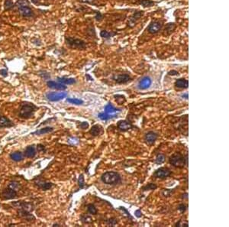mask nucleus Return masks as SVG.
Wrapping results in <instances>:
<instances>
[{
    "label": "nucleus",
    "instance_id": "nucleus-27",
    "mask_svg": "<svg viewBox=\"0 0 229 227\" xmlns=\"http://www.w3.org/2000/svg\"><path fill=\"white\" fill-rule=\"evenodd\" d=\"M140 4L142 6H145V7H150L154 4V2H153L151 0H141Z\"/></svg>",
    "mask_w": 229,
    "mask_h": 227
},
{
    "label": "nucleus",
    "instance_id": "nucleus-9",
    "mask_svg": "<svg viewBox=\"0 0 229 227\" xmlns=\"http://www.w3.org/2000/svg\"><path fill=\"white\" fill-rule=\"evenodd\" d=\"M157 139V134L154 132H148L145 135V140L147 144H153Z\"/></svg>",
    "mask_w": 229,
    "mask_h": 227
},
{
    "label": "nucleus",
    "instance_id": "nucleus-40",
    "mask_svg": "<svg viewBox=\"0 0 229 227\" xmlns=\"http://www.w3.org/2000/svg\"><path fill=\"white\" fill-rule=\"evenodd\" d=\"M119 209H122V210H123V211H125V213H126V214H127L128 216L129 217H131V215L129 214L128 211L127 209H125V207H123V206H120V207H119Z\"/></svg>",
    "mask_w": 229,
    "mask_h": 227
},
{
    "label": "nucleus",
    "instance_id": "nucleus-32",
    "mask_svg": "<svg viewBox=\"0 0 229 227\" xmlns=\"http://www.w3.org/2000/svg\"><path fill=\"white\" fill-rule=\"evenodd\" d=\"M157 185L154 184H148L147 186H145L144 188H143V190H155L156 188H157Z\"/></svg>",
    "mask_w": 229,
    "mask_h": 227
},
{
    "label": "nucleus",
    "instance_id": "nucleus-35",
    "mask_svg": "<svg viewBox=\"0 0 229 227\" xmlns=\"http://www.w3.org/2000/svg\"><path fill=\"white\" fill-rule=\"evenodd\" d=\"M142 15H143V12H137V13H135L134 15H133L132 20H134V21L135 20L139 19Z\"/></svg>",
    "mask_w": 229,
    "mask_h": 227
},
{
    "label": "nucleus",
    "instance_id": "nucleus-43",
    "mask_svg": "<svg viewBox=\"0 0 229 227\" xmlns=\"http://www.w3.org/2000/svg\"><path fill=\"white\" fill-rule=\"evenodd\" d=\"M41 149H43V150L44 149V148L43 147V145H41V144H39V145H37V150H38V151H41Z\"/></svg>",
    "mask_w": 229,
    "mask_h": 227
},
{
    "label": "nucleus",
    "instance_id": "nucleus-6",
    "mask_svg": "<svg viewBox=\"0 0 229 227\" xmlns=\"http://www.w3.org/2000/svg\"><path fill=\"white\" fill-rule=\"evenodd\" d=\"M171 174H172V172L167 167H160L155 171L154 177L157 178L164 179V178H167L170 176Z\"/></svg>",
    "mask_w": 229,
    "mask_h": 227
},
{
    "label": "nucleus",
    "instance_id": "nucleus-34",
    "mask_svg": "<svg viewBox=\"0 0 229 227\" xmlns=\"http://www.w3.org/2000/svg\"><path fill=\"white\" fill-rule=\"evenodd\" d=\"M78 184H79V186L80 188H83V187H84V178H83V174H81V175L79 176V180H78Z\"/></svg>",
    "mask_w": 229,
    "mask_h": 227
},
{
    "label": "nucleus",
    "instance_id": "nucleus-22",
    "mask_svg": "<svg viewBox=\"0 0 229 227\" xmlns=\"http://www.w3.org/2000/svg\"><path fill=\"white\" fill-rule=\"evenodd\" d=\"M10 158L15 161H20L23 159V155L20 151H15L11 154Z\"/></svg>",
    "mask_w": 229,
    "mask_h": 227
},
{
    "label": "nucleus",
    "instance_id": "nucleus-23",
    "mask_svg": "<svg viewBox=\"0 0 229 227\" xmlns=\"http://www.w3.org/2000/svg\"><path fill=\"white\" fill-rule=\"evenodd\" d=\"M54 130V129L52 127H46V128H44V129H39V130H37L36 132H34V133H32L33 135H44V134L46 133H49V132H52Z\"/></svg>",
    "mask_w": 229,
    "mask_h": 227
},
{
    "label": "nucleus",
    "instance_id": "nucleus-4",
    "mask_svg": "<svg viewBox=\"0 0 229 227\" xmlns=\"http://www.w3.org/2000/svg\"><path fill=\"white\" fill-rule=\"evenodd\" d=\"M66 42L70 47L72 48H77V49H84L86 48V43L82 40L73 38H66Z\"/></svg>",
    "mask_w": 229,
    "mask_h": 227
},
{
    "label": "nucleus",
    "instance_id": "nucleus-18",
    "mask_svg": "<svg viewBox=\"0 0 229 227\" xmlns=\"http://www.w3.org/2000/svg\"><path fill=\"white\" fill-rule=\"evenodd\" d=\"M36 155L35 148L32 145V146L27 147L25 151V156L27 158H34Z\"/></svg>",
    "mask_w": 229,
    "mask_h": 227
},
{
    "label": "nucleus",
    "instance_id": "nucleus-42",
    "mask_svg": "<svg viewBox=\"0 0 229 227\" xmlns=\"http://www.w3.org/2000/svg\"><path fill=\"white\" fill-rule=\"evenodd\" d=\"M177 74H178V72L176 71H171L169 72V75L175 76V75H177Z\"/></svg>",
    "mask_w": 229,
    "mask_h": 227
},
{
    "label": "nucleus",
    "instance_id": "nucleus-3",
    "mask_svg": "<svg viewBox=\"0 0 229 227\" xmlns=\"http://www.w3.org/2000/svg\"><path fill=\"white\" fill-rule=\"evenodd\" d=\"M169 161L170 164L176 167H184L186 164H187V161H188L187 157L186 158H185V157L183 156L182 154L178 153V152L171 155Z\"/></svg>",
    "mask_w": 229,
    "mask_h": 227
},
{
    "label": "nucleus",
    "instance_id": "nucleus-31",
    "mask_svg": "<svg viewBox=\"0 0 229 227\" xmlns=\"http://www.w3.org/2000/svg\"><path fill=\"white\" fill-rule=\"evenodd\" d=\"M39 186H40V187H41L42 189H44V190H48V189L51 188L52 186H53V184L52 183H41V184H39Z\"/></svg>",
    "mask_w": 229,
    "mask_h": 227
},
{
    "label": "nucleus",
    "instance_id": "nucleus-5",
    "mask_svg": "<svg viewBox=\"0 0 229 227\" xmlns=\"http://www.w3.org/2000/svg\"><path fill=\"white\" fill-rule=\"evenodd\" d=\"M67 96L66 92H50L46 94V97L48 98V100L51 102H56L64 99Z\"/></svg>",
    "mask_w": 229,
    "mask_h": 227
},
{
    "label": "nucleus",
    "instance_id": "nucleus-37",
    "mask_svg": "<svg viewBox=\"0 0 229 227\" xmlns=\"http://www.w3.org/2000/svg\"><path fill=\"white\" fill-rule=\"evenodd\" d=\"M178 209L181 213H184V212L186 210V206L185 204H180V206H178Z\"/></svg>",
    "mask_w": 229,
    "mask_h": 227
},
{
    "label": "nucleus",
    "instance_id": "nucleus-8",
    "mask_svg": "<svg viewBox=\"0 0 229 227\" xmlns=\"http://www.w3.org/2000/svg\"><path fill=\"white\" fill-rule=\"evenodd\" d=\"M152 83V80L150 77H145L141 80L138 83V88L140 90H146V89L149 88Z\"/></svg>",
    "mask_w": 229,
    "mask_h": 227
},
{
    "label": "nucleus",
    "instance_id": "nucleus-44",
    "mask_svg": "<svg viewBox=\"0 0 229 227\" xmlns=\"http://www.w3.org/2000/svg\"><path fill=\"white\" fill-rule=\"evenodd\" d=\"M101 17H102V15H101L99 13H97V16L95 17L96 20H98V21H99V18H101Z\"/></svg>",
    "mask_w": 229,
    "mask_h": 227
},
{
    "label": "nucleus",
    "instance_id": "nucleus-1",
    "mask_svg": "<svg viewBox=\"0 0 229 227\" xmlns=\"http://www.w3.org/2000/svg\"><path fill=\"white\" fill-rule=\"evenodd\" d=\"M101 180L106 184L115 185L121 182V176L115 171H108L102 174Z\"/></svg>",
    "mask_w": 229,
    "mask_h": 227
},
{
    "label": "nucleus",
    "instance_id": "nucleus-46",
    "mask_svg": "<svg viewBox=\"0 0 229 227\" xmlns=\"http://www.w3.org/2000/svg\"><path fill=\"white\" fill-rule=\"evenodd\" d=\"M85 2H90V1H92V0H83Z\"/></svg>",
    "mask_w": 229,
    "mask_h": 227
},
{
    "label": "nucleus",
    "instance_id": "nucleus-45",
    "mask_svg": "<svg viewBox=\"0 0 229 227\" xmlns=\"http://www.w3.org/2000/svg\"><path fill=\"white\" fill-rule=\"evenodd\" d=\"M183 97H186V99H188V94H183V96H182Z\"/></svg>",
    "mask_w": 229,
    "mask_h": 227
},
{
    "label": "nucleus",
    "instance_id": "nucleus-38",
    "mask_svg": "<svg viewBox=\"0 0 229 227\" xmlns=\"http://www.w3.org/2000/svg\"><path fill=\"white\" fill-rule=\"evenodd\" d=\"M80 127H81L83 129H86L89 127V124L87 123V122H82V123L80 124Z\"/></svg>",
    "mask_w": 229,
    "mask_h": 227
},
{
    "label": "nucleus",
    "instance_id": "nucleus-7",
    "mask_svg": "<svg viewBox=\"0 0 229 227\" xmlns=\"http://www.w3.org/2000/svg\"><path fill=\"white\" fill-rule=\"evenodd\" d=\"M1 196L4 200H11L17 197V192L14 189L8 187L2 191Z\"/></svg>",
    "mask_w": 229,
    "mask_h": 227
},
{
    "label": "nucleus",
    "instance_id": "nucleus-41",
    "mask_svg": "<svg viewBox=\"0 0 229 227\" xmlns=\"http://www.w3.org/2000/svg\"><path fill=\"white\" fill-rule=\"evenodd\" d=\"M0 74L3 77H6L7 76V71H6V70H2L0 71Z\"/></svg>",
    "mask_w": 229,
    "mask_h": 227
},
{
    "label": "nucleus",
    "instance_id": "nucleus-28",
    "mask_svg": "<svg viewBox=\"0 0 229 227\" xmlns=\"http://www.w3.org/2000/svg\"><path fill=\"white\" fill-rule=\"evenodd\" d=\"M4 6H5V10H9V9L14 7V4L12 2V0H5Z\"/></svg>",
    "mask_w": 229,
    "mask_h": 227
},
{
    "label": "nucleus",
    "instance_id": "nucleus-26",
    "mask_svg": "<svg viewBox=\"0 0 229 227\" xmlns=\"http://www.w3.org/2000/svg\"><path fill=\"white\" fill-rule=\"evenodd\" d=\"M67 101L70 102L71 104H76V105H81L83 103V101L82 99L76 98H67Z\"/></svg>",
    "mask_w": 229,
    "mask_h": 227
},
{
    "label": "nucleus",
    "instance_id": "nucleus-30",
    "mask_svg": "<svg viewBox=\"0 0 229 227\" xmlns=\"http://www.w3.org/2000/svg\"><path fill=\"white\" fill-rule=\"evenodd\" d=\"M87 208H88V211L90 213L93 215L97 214V212L98 211H97L96 208L95 207V206H94L93 204H89L88 206H87Z\"/></svg>",
    "mask_w": 229,
    "mask_h": 227
},
{
    "label": "nucleus",
    "instance_id": "nucleus-36",
    "mask_svg": "<svg viewBox=\"0 0 229 227\" xmlns=\"http://www.w3.org/2000/svg\"><path fill=\"white\" fill-rule=\"evenodd\" d=\"M107 223L110 226H114L117 224V220L114 218L109 219L107 220Z\"/></svg>",
    "mask_w": 229,
    "mask_h": 227
},
{
    "label": "nucleus",
    "instance_id": "nucleus-29",
    "mask_svg": "<svg viewBox=\"0 0 229 227\" xmlns=\"http://www.w3.org/2000/svg\"><path fill=\"white\" fill-rule=\"evenodd\" d=\"M29 5L28 0H18L17 3H16V6H18V8L23 7V6H27Z\"/></svg>",
    "mask_w": 229,
    "mask_h": 227
},
{
    "label": "nucleus",
    "instance_id": "nucleus-21",
    "mask_svg": "<svg viewBox=\"0 0 229 227\" xmlns=\"http://www.w3.org/2000/svg\"><path fill=\"white\" fill-rule=\"evenodd\" d=\"M175 28H176V25H175V24H173V23H170V24H168V25L166 26L165 29H164V35H170V34L174 31Z\"/></svg>",
    "mask_w": 229,
    "mask_h": 227
},
{
    "label": "nucleus",
    "instance_id": "nucleus-33",
    "mask_svg": "<svg viewBox=\"0 0 229 227\" xmlns=\"http://www.w3.org/2000/svg\"><path fill=\"white\" fill-rule=\"evenodd\" d=\"M100 35L101 37H102L103 38H109L111 37V34L109 32H108L107 31L102 30V32H100Z\"/></svg>",
    "mask_w": 229,
    "mask_h": 227
},
{
    "label": "nucleus",
    "instance_id": "nucleus-17",
    "mask_svg": "<svg viewBox=\"0 0 229 227\" xmlns=\"http://www.w3.org/2000/svg\"><path fill=\"white\" fill-rule=\"evenodd\" d=\"M175 85H176V87H178V88H181V89L188 88L189 81L187 80L181 78V79L176 80V81L175 82Z\"/></svg>",
    "mask_w": 229,
    "mask_h": 227
},
{
    "label": "nucleus",
    "instance_id": "nucleus-25",
    "mask_svg": "<svg viewBox=\"0 0 229 227\" xmlns=\"http://www.w3.org/2000/svg\"><path fill=\"white\" fill-rule=\"evenodd\" d=\"M165 155H163V154H158V155H157V157H156L155 163L157 164H161L165 161Z\"/></svg>",
    "mask_w": 229,
    "mask_h": 227
},
{
    "label": "nucleus",
    "instance_id": "nucleus-20",
    "mask_svg": "<svg viewBox=\"0 0 229 227\" xmlns=\"http://www.w3.org/2000/svg\"><path fill=\"white\" fill-rule=\"evenodd\" d=\"M105 113H107V114H114V113H117V112H119V109H117L114 107L113 106H112V104L109 103L107 104L106 106H105Z\"/></svg>",
    "mask_w": 229,
    "mask_h": 227
},
{
    "label": "nucleus",
    "instance_id": "nucleus-16",
    "mask_svg": "<svg viewBox=\"0 0 229 227\" xmlns=\"http://www.w3.org/2000/svg\"><path fill=\"white\" fill-rule=\"evenodd\" d=\"M103 132V129H102V127L99 125H95L92 127V129H90V133L91 134L92 136H99Z\"/></svg>",
    "mask_w": 229,
    "mask_h": 227
},
{
    "label": "nucleus",
    "instance_id": "nucleus-14",
    "mask_svg": "<svg viewBox=\"0 0 229 227\" xmlns=\"http://www.w3.org/2000/svg\"><path fill=\"white\" fill-rule=\"evenodd\" d=\"M18 13L25 17H31L33 15L32 10L28 6H23V7L18 8Z\"/></svg>",
    "mask_w": 229,
    "mask_h": 227
},
{
    "label": "nucleus",
    "instance_id": "nucleus-15",
    "mask_svg": "<svg viewBox=\"0 0 229 227\" xmlns=\"http://www.w3.org/2000/svg\"><path fill=\"white\" fill-rule=\"evenodd\" d=\"M130 80L131 77L128 74H120V75L117 76L116 77H114V80L116 81L118 83H120V84L127 83Z\"/></svg>",
    "mask_w": 229,
    "mask_h": 227
},
{
    "label": "nucleus",
    "instance_id": "nucleus-10",
    "mask_svg": "<svg viewBox=\"0 0 229 227\" xmlns=\"http://www.w3.org/2000/svg\"><path fill=\"white\" fill-rule=\"evenodd\" d=\"M162 28V25L161 23L159 21H154L152 22L149 27H148V32L150 34H156L159 32Z\"/></svg>",
    "mask_w": 229,
    "mask_h": 227
},
{
    "label": "nucleus",
    "instance_id": "nucleus-24",
    "mask_svg": "<svg viewBox=\"0 0 229 227\" xmlns=\"http://www.w3.org/2000/svg\"><path fill=\"white\" fill-rule=\"evenodd\" d=\"M98 116H99V118L101 119L102 120H106V121H107V120L111 119L112 118H114V117L116 116V115L107 114V113H99V114L98 115Z\"/></svg>",
    "mask_w": 229,
    "mask_h": 227
},
{
    "label": "nucleus",
    "instance_id": "nucleus-19",
    "mask_svg": "<svg viewBox=\"0 0 229 227\" xmlns=\"http://www.w3.org/2000/svg\"><path fill=\"white\" fill-rule=\"evenodd\" d=\"M59 83H63V84L67 85H72L76 83V80L73 78H66V77H58Z\"/></svg>",
    "mask_w": 229,
    "mask_h": 227
},
{
    "label": "nucleus",
    "instance_id": "nucleus-12",
    "mask_svg": "<svg viewBox=\"0 0 229 227\" xmlns=\"http://www.w3.org/2000/svg\"><path fill=\"white\" fill-rule=\"evenodd\" d=\"M118 128L119 130L123 131V132H126V131L129 130L133 127V125L127 121H124V120H121L118 122Z\"/></svg>",
    "mask_w": 229,
    "mask_h": 227
},
{
    "label": "nucleus",
    "instance_id": "nucleus-13",
    "mask_svg": "<svg viewBox=\"0 0 229 227\" xmlns=\"http://www.w3.org/2000/svg\"><path fill=\"white\" fill-rule=\"evenodd\" d=\"M12 126H13V123L11 120L4 116H0V128H6V127L9 128Z\"/></svg>",
    "mask_w": 229,
    "mask_h": 227
},
{
    "label": "nucleus",
    "instance_id": "nucleus-11",
    "mask_svg": "<svg viewBox=\"0 0 229 227\" xmlns=\"http://www.w3.org/2000/svg\"><path fill=\"white\" fill-rule=\"evenodd\" d=\"M47 85L48 86V87L51 89H55V90H64L67 89V86H65L63 83H57L55 81L50 80L48 81Z\"/></svg>",
    "mask_w": 229,
    "mask_h": 227
},
{
    "label": "nucleus",
    "instance_id": "nucleus-2",
    "mask_svg": "<svg viewBox=\"0 0 229 227\" xmlns=\"http://www.w3.org/2000/svg\"><path fill=\"white\" fill-rule=\"evenodd\" d=\"M37 109V106L32 103H23L21 106L19 112V117L23 119H29L34 115V113Z\"/></svg>",
    "mask_w": 229,
    "mask_h": 227
},
{
    "label": "nucleus",
    "instance_id": "nucleus-39",
    "mask_svg": "<svg viewBox=\"0 0 229 227\" xmlns=\"http://www.w3.org/2000/svg\"><path fill=\"white\" fill-rule=\"evenodd\" d=\"M135 213L136 217H138V218H139V217H141V216H142V213H141V210H140V209H137V210H136L135 213Z\"/></svg>",
    "mask_w": 229,
    "mask_h": 227
}]
</instances>
